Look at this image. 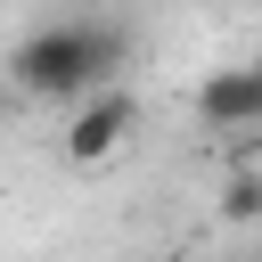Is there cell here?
<instances>
[{
	"label": "cell",
	"mask_w": 262,
	"mask_h": 262,
	"mask_svg": "<svg viewBox=\"0 0 262 262\" xmlns=\"http://www.w3.org/2000/svg\"><path fill=\"white\" fill-rule=\"evenodd\" d=\"M221 221H262V172H237L221 188Z\"/></svg>",
	"instance_id": "277c9868"
},
{
	"label": "cell",
	"mask_w": 262,
	"mask_h": 262,
	"mask_svg": "<svg viewBox=\"0 0 262 262\" xmlns=\"http://www.w3.org/2000/svg\"><path fill=\"white\" fill-rule=\"evenodd\" d=\"M196 123L205 131H254L262 123V66H213L196 82Z\"/></svg>",
	"instance_id": "3957f363"
},
{
	"label": "cell",
	"mask_w": 262,
	"mask_h": 262,
	"mask_svg": "<svg viewBox=\"0 0 262 262\" xmlns=\"http://www.w3.org/2000/svg\"><path fill=\"white\" fill-rule=\"evenodd\" d=\"M131 131H139V98H131V90H98V98L66 106V164L98 172V164H106Z\"/></svg>",
	"instance_id": "7a4b0ae2"
},
{
	"label": "cell",
	"mask_w": 262,
	"mask_h": 262,
	"mask_svg": "<svg viewBox=\"0 0 262 262\" xmlns=\"http://www.w3.org/2000/svg\"><path fill=\"white\" fill-rule=\"evenodd\" d=\"M115 66H123V41L106 33V25H49V33H33V41H16V57H8V82L25 90V98H66V106H82V98H98V90H115Z\"/></svg>",
	"instance_id": "6da1fadb"
}]
</instances>
